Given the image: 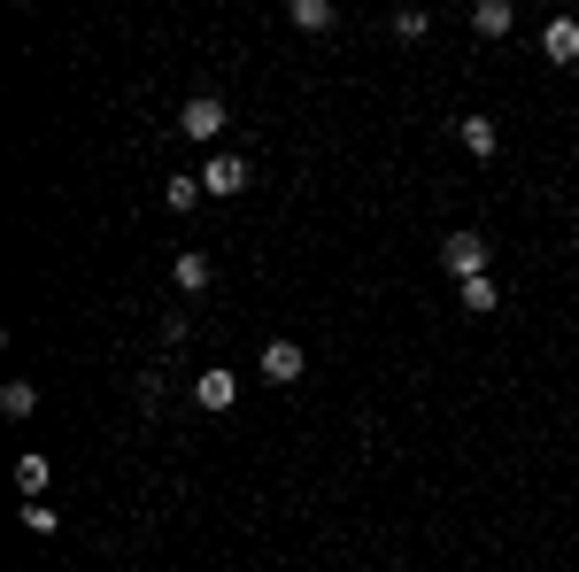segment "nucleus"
<instances>
[{"mask_svg":"<svg viewBox=\"0 0 579 572\" xmlns=\"http://www.w3.org/2000/svg\"><path fill=\"white\" fill-rule=\"evenodd\" d=\"M440 264H448V279L456 286L487 279V240H479V233H448V240H440Z\"/></svg>","mask_w":579,"mask_h":572,"instance_id":"f257e3e1","label":"nucleus"},{"mask_svg":"<svg viewBox=\"0 0 579 572\" xmlns=\"http://www.w3.org/2000/svg\"><path fill=\"white\" fill-rule=\"evenodd\" d=\"M224 125H232V117H224V101H217V93H193V101L178 109V132H186V140H201V147L217 140Z\"/></svg>","mask_w":579,"mask_h":572,"instance_id":"f03ea898","label":"nucleus"},{"mask_svg":"<svg viewBox=\"0 0 579 572\" xmlns=\"http://www.w3.org/2000/svg\"><path fill=\"white\" fill-rule=\"evenodd\" d=\"M201 186H209L217 201H232V194H248V162H240V155H209V170H201Z\"/></svg>","mask_w":579,"mask_h":572,"instance_id":"7ed1b4c3","label":"nucleus"},{"mask_svg":"<svg viewBox=\"0 0 579 572\" xmlns=\"http://www.w3.org/2000/svg\"><path fill=\"white\" fill-rule=\"evenodd\" d=\"M301 372H309V356H301L293 341H271V348H263V379H271V387H293Z\"/></svg>","mask_w":579,"mask_h":572,"instance_id":"20e7f679","label":"nucleus"},{"mask_svg":"<svg viewBox=\"0 0 579 572\" xmlns=\"http://www.w3.org/2000/svg\"><path fill=\"white\" fill-rule=\"evenodd\" d=\"M170 279H178V294H209V279H217V264H209L201 248H178V264H170Z\"/></svg>","mask_w":579,"mask_h":572,"instance_id":"39448f33","label":"nucleus"},{"mask_svg":"<svg viewBox=\"0 0 579 572\" xmlns=\"http://www.w3.org/2000/svg\"><path fill=\"white\" fill-rule=\"evenodd\" d=\"M193 403H201V411H232V403H240V379H232V372H201V379H193Z\"/></svg>","mask_w":579,"mask_h":572,"instance_id":"423d86ee","label":"nucleus"},{"mask_svg":"<svg viewBox=\"0 0 579 572\" xmlns=\"http://www.w3.org/2000/svg\"><path fill=\"white\" fill-rule=\"evenodd\" d=\"M456 140H463V155H479V162H487V155L502 147V132H495V117H463V125H456Z\"/></svg>","mask_w":579,"mask_h":572,"instance_id":"0eeeda50","label":"nucleus"},{"mask_svg":"<svg viewBox=\"0 0 579 572\" xmlns=\"http://www.w3.org/2000/svg\"><path fill=\"white\" fill-rule=\"evenodd\" d=\"M541 55H549V62H579V23L572 16H557V23L541 31Z\"/></svg>","mask_w":579,"mask_h":572,"instance_id":"6e6552de","label":"nucleus"},{"mask_svg":"<svg viewBox=\"0 0 579 572\" xmlns=\"http://www.w3.org/2000/svg\"><path fill=\"white\" fill-rule=\"evenodd\" d=\"M510 23H518V8H510V0H479V8H471V31H479V39H502Z\"/></svg>","mask_w":579,"mask_h":572,"instance_id":"1a4fd4ad","label":"nucleus"},{"mask_svg":"<svg viewBox=\"0 0 579 572\" xmlns=\"http://www.w3.org/2000/svg\"><path fill=\"white\" fill-rule=\"evenodd\" d=\"M332 23H340L332 0H293V31H332Z\"/></svg>","mask_w":579,"mask_h":572,"instance_id":"9d476101","label":"nucleus"},{"mask_svg":"<svg viewBox=\"0 0 579 572\" xmlns=\"http://www.w3.org/2000/svg\"><path fill=\"white\" fill-rule=\"evenodd\" d=\"M0 411H8V418H31V411H39V387H31V379H8V387H0Z\"/></svg>","mask_w":579,"mask_h":572,"instance_id":"9b49d317","label":"nucleus"},{"mask_svg":"<svg viewBox=\"0 0 579 572\" xmlns=\"http://www.w3.org/2000/svg\"><path fill=\"white\" fill-rule=\"evenodd\" d=\"M456 294H463V309H471V317H487V309H502V294H495V279H463V286H456Z\"/></svg>","mask_w":579,"mask_h":572,"instance_id":"f8f14e48","label":"nucleus"},{"mask_svg":"<svg viewBox=\"0 0 579 572\" xmlns=\"http://www.w3.org/2000/svg\"><path fill=\"white\" fill-rule=\"evenodd\" d=\"M201 194H209L201 178H170V186H162V201H170V217H186V209H193Z\"/></svg>","mask_w":579,"mask_h":572,"instance_id":"ddd939ff","label":"nucleus"},{"mask_svg":"<svg viewBox=\"0 0 579 572\" xmlns=\"http://www.w3.org/2000/svg\"><path fill=\"white\" fill-rule=\"evenodd\" d=\"M16 487L39 503V487H47V456H16Z\"/></svg>","mask_w":579,"mask_h":572,"instance_id":"4468645a","label":"nucleus"},{"mask_svg":"<svg viewBox=\"0 0 579 572\" xmlns=\"http://www.w3.org/2000/svg\"><path fill=\"white\" fill-rule=\"evenodd\" d=\"M426 31H433L426 8H402V16H395V39H426Z\"/></svg>","mask_w":579,"mask_h":572,"instance_id":"2eb2a0df","label":"nucleus"},{"mask_svg":"<svg viewBox=\"0 0 579 572\" xmlns=\"http://www.w3.org/2000/svg\"><path fill=\"white\" fill-rule=\"evenodd\" d=\"M23 526H31V534H54L62 511H54V503H23Z\"/></svg>","mask_w":579,"mask_h":572,"instance_id":"dca6fc26","label":"nucleus"}]
</instances>
